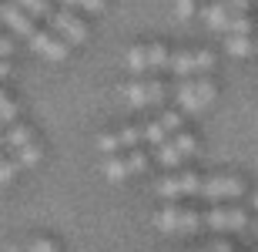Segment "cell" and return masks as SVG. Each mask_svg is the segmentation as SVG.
Returning a JSON list of instances; mask_svg holds the SVG:
<instances>
[{
  "mask_svg": "<svg viewBox=\"0 0 258 252\" xmlns=\"http://www.w3.org/2000/svg\"><path fill=\"white\" fill-rule=\"evenodd\" d=\"M215 101V84L208 78H181L178 84V105L184 111H201V108H208Z\"/></svg>",
  "mask_w": 258,
  "mask_h": 252,
  "instance_id": "obj_1",
  "label": "cell"
},
{
  "mask_svg": "<svg viewBox=\"0 0 258 252\" xmlns=\"http://www.w3.org/2000/svg\"><path fill=\"white\" fill-rule=\"evenodd\" d=\"M198 225H201V215L195 209L168 205L161 212H154V229H161V232H195Z\"/></svg>",
  "mask_w": 258,
  "mask_h": 252,
  "instance_id": "obj_2",
  "label": "cell"
},
{
  "mask_svg": "<svg viewBox=\"0 0 258 252\" xmlns=\"http://www.w3.org/2000/svg\"><path fill=\"white\" fill-rule=\"evenodd\" d=\"M171 64V54L164 44H138V47L127 51V68L138 74L144 68H168Z\"/></svg>",
  "mask_w": 258,
  "mask_h": 252,
  "instance_id": "obj_3",
  "label": "cell"
},
{
  "mask_svg": "<svg viewBox=\"0 0 258 252\" xmlns=\"http://www.w3.org/2000/svg\"><path fill=\"white\" fill-rule=\"evenodd\" d=\"M101 168H104V175L111 182H117V178H127V175H134V172H144V168H148V155H144V152L107 155L104 162H101Z\"/></svg>",
  "mask_w": 258,
  "mask_h": 252,
  "instance_id": "obj_4",
  "label": "cell"
},
{
  "mask_svg": "<svg viewBox=\"0 0 258 252\" xmlns=\"http://www.w3.org/2000/svg\"><path fill=\"white\" fill-rule=\"evenodd\" d=\"M124 97L131 108H158L164 101V84L161 81H131L124 87Z\"/></svg>",
  "mask_w": 258,
  "mask_h": 252,
  "instance_id": "obj_5",
  "label": "cell"
},
{
  "mask_svg": "<svg viewBox=\"0 0 258 252\" xmlns=\"http://www.w3.org/2000/svg\"><path fill=\"white\" fill-rule=\"evenodd\" d=\"M201 185L205 178H198L195 172H184V175H168L158 182V195L161 198H181V195H201Z\"/></svg>",
  "mask_w": 258,
  "mask_h": 252,
  "instance_id": "obj_6",
  "label": "cell"
},
{
  "mask_svg": "<svg viewBox=\"0 0 258 252\" xmlns=\"http://www.w3.org/2000/svg\"><path fill=\"white\" fill-rule=\"evenodd\" d=\"M195 138L191 135H181V131H178V135L171 138V141H164V145H158V162H161V165H168V168H174V165H181L184 158L188 155H195Z\"/></svg>",
  "mask_w": 258,
  "mask_h": 252,
  "instance_id": "obj_7",
  "label": "cell"
},
{
  "mask_svg": "<svg viewBox=\"0 0 258 252\" xmlns=\"http://www.w3.org/2000/svg\"><path fill=\"white\" fill-rule=\"evenodd\" d=\"M47 24H50L54 30H57V34L67 40V44H84V40H87V27H84V20H77L74 14H64V10H50Z\"/></svg>",
  "mask_w": 258,
  "mask_h": 252,
  "instance_id": "obj_8",
  "label": "cell"
},
{
  "mask_svg": "<svg viewBox=\"0 0 258 252\" xmlns=\"http://www.w3.org/2000/svg\"><path fill=\"white\" fill-rule=\"evenodd\" d=\"M211 64H215V58H211L208 51H181V54L171 58L168 68H171L178 78H191L195 71H208Z\"/></svg>",
  "mask_w": 258,
  "mask_h": 252,
  "instance_id": "obj_9",
  "label": "cell"
},
{
  "mask_svg": "<svg viewBox=\"0 0 258 252\" xmlns=\"http://www.w3.org/2000/svg\"><path fill=\"white\" fill-rule=\"evenodd\" d=\"M241 192H245L241 178H225V175H218V178H205V185H201V198H211V202L238 198Z\"/></svg>",
  "mask_w": 258,
  "mask_h": 252,
  "instance_id": "obj_10",
  "label": "cell"
},
{
  "mask_svg": "<svg viewBox=\"0 0 258 252\" xmlns=\"http://www.w3.org/2000/svg\"><path fill=\"white\" fill-rule=\"evenodd\" d=\"M138 141H144V125L141 128H121L114 135H104L97 141V148L104 152V155H114V152H124V148H134Z\"/></svg>",
  "mask_w": 258,
  "mask_h": 252,
  "instance_id": "obj_11",
  "label": "cell"
},
{
  "mask_svg": "<svg viewBox=\"0 0 258 252\" xmlns=\"http://www.w3.org/2000/svg\"><path fill=\"white\" fill-rule=\"evenodd\" d=\"M205 225L208 229H245L248 225V215L241 212V209H211V212H205Z\"/></svg>",
  "mask_w": 258,
  "mask_h": 252,
  "instance_id": "obj_12",
  "label": "cell"
},
{
  "mask_svg": "<svg viewBox=\"0 0 258 252\" xmlns=\"http://www.w3.org/2000/svg\"><path fill=\"white\" fill-rule=\"evenodd\" d=\"M0 14H4V24H7L14 34H20V37H27V40L37 34V27H34V17H30L24 7H17V4H4V10H0Z\"/></svg>",
  "mask_w": 258,
  "mask_h": 252,
  "instance_id": "obj_13",
  "label": "cell"
},
{
  "mask_svg": "<svg viewBox=\"0 0 258 252\" xmlns=\"http://www.w3.org/2000/svg\"><path fill=\"white\" fill-rule=\"evenodd\" d=\"M30 51H37V54H44V58H50V61H64L67 58V44L54 40L47 30H37V34L30 37Z\"/></svg>",
  "mask_w": 258,
  "mask_h": 252,
  "instance_id": "obj_14",
  "label": "cell"
},
{
  "mask_svg": "<svg viewBox=\"0 0 258 252\" xmlns=\"http://www.w3.org/2000/svg\"><path fill=\"white\" fill-rule=\"evenodd\" d=\"M205 20H208V27H211V30H225V34H228V24H231L228 4H225V0H215V4L205 10Z\"/></svg>",
  "mask_w": 258,
  "mask_h": 252,
  "instance_id": "obj_15",
  "label": "cell"
},
{
  "mask_svg": "<svg viewBox=\"0 0 258 252\" xmlns=\"http://www.w3.org/2000/svg\"><path fill=\"white\" fill-rule=\"evenodd\" d=\"M30 141H34V131H30L27 125H10V128H4V148L20 152V148L30 145Z\"/></svg>",
  "mask_w": 258,
  "mask_h": 252,
  "instance_id": "obj_16",
  "label": "cell"
},
{
  "mask_svg": "<svg viewBox=\"0 0 258 252\" xmlns=\"http://www.w3.org/2000/svg\"><path fill=\"white\" fill-rule=\"evenodd\" d=\"M225 51L228 54H235V58H245V54H251V40L248 37H238V34H225Z\"/></svg>",
  "mask_w": 258,
  "mask_h": 252,
  "instance_id": "obj_17",
  "label": "cell"
},
{
  "mask_svg": "<svg viewBox=\"0 0 258 252\" xmlns=\"http://www.w3.org/2000/svg\"><path fill=\"white\" fill-rule=\"evenodd\" d=\"M40 155H44V148H40L37 141H30V145H24L14 158H17V162H20L24 168H30V165H37V162H40Z\"/></svg>",
  "mask_w": 258,
  "mask_h": 252,
  "instance_id": "obj_18",
  "label": "cell"
},
{
  "mask_svg": "<svg viewBox=\"0 0 258 252\" xmlns=\"http://www.w3.org/2000/svg\"><path fill=\"white\" fill-rule=\"evenodd\" d=\"M17 111H20V108H17V101H14V97H10V94H0V125L10 128V125H14V118H17Z\"/></svg>",
  "mask_w": 258,
  "mask_h": 252,
  "instance_id": "obj_19",
  "label": "cell"
},
{
  "mask_svg": "<svg viewBox=\"0 0 258 252\" xmlns=\"http://www.w3.org/2000/svg\"><path fill=\"white\" fill-rule=\"evenodd\" d=\"M17 7H24L30 17H44V20H47V17H50V10H54L47 0H17Z\"/></svg>",
  "mask_w": 258,
  "mask_h": 252,
  "instance_id": "obj_20",
  "label": "cell"
},
{
  "mask_svg": "<svg viewBox=\"0 0 258 252\" xmlns=\"http://www.w3.org/2000/svg\"><path fill=\"white\" fill-rule=\"evenodd\" d=\"M17 168H24V165L17 162V158H4V162H0V182L10 185V178L17 175Z\"/></svg>",
  "mask_w": 258,
  "mask_h": 252,
  "instance_id": "obj_21",
  "label": "cell"
},
{
  "mask_svg": "<svg viewBox=\"0 0 258 252\" xmlns=\"http://www.w3.org/2000/svg\"><path fill=\"white\" fill-rule=\"evenodd\" d=\"M228 34L248 37V34H251V20H248V17H231V24H228Z\"/></svg>",
  "mask_w": 258,
  "mask_h": 252,
  "instance_id": "obj_22",
  "label": "cell"
},
{
  "mask_svg": "<svg viewBox=\"0 0 258 252\" xmlns=\"http://www.w3.org/2000/svg\"><path fill=\"white\" fill-rule=\"evenodd\" d=\"M67 7H84V10H91V14H101L104 10V0H64Z\"/></svg>",
  "mask_w": 258,
  "mask_h": 252,
  "instance_id": "obj_23",
  "label": "cell"
},
{
  "mask_svg": "<svg viewBox=\"0 0 258 252\" xmlns=\"http://www.w3.org/2000/svg\"><path fill=\"white\" fill-rule=\"evenodd\" d=\"M27 252H57V245L50 242V239H30Z\"/></svg>",
  "mask_w": 258,
  "mask_h": 252,
  "instance_id": "obj_24",
  "label": "cell"
},
{
  "mask_svg": "<svg viewBox=\"0 0 258 252\" xmlns=\"http://www.w3.org/2000/svg\"><path fill=\"white\" fill-rule=\"evenodd\" d=\"M225 4H228L231 17H245V10H248V0H225Z\"/></svg>",
  "mask_w": 258,
  "mask_h": 252,
  "instance_id": "obj_25",
  "label": "cell"
},
{
  "mask_svg": "<svg viewBox=\"0 0 258 252\" xmlns=\"http://www.w3.org/2000/svg\"><path fill=\"white\" fill-rule=\"evenodd\" d=\"M195 14V0H178V20H188Z\"/></svg>",
  "mask_w": 258,
  "mask_h": 252,
  "instance_id": "obj_26",
  "label": "cell"
},
{
  "mask_svg": "<svg viewBox=\"0 0 258 252\" xmlns=\"http://www.w3.org/2000/svg\"><path fill=\"white\" fill-rule=\"evenodd\" d=\"M4 252H20V249H17V245H10V242H7V245H4Z\"/></svg>",
  "mask_w": 258,
  "mask_h": 252,
  "instance_id": "obj_27",
  "label": "cell"
},
{
  "mask_svg": "<svg viewBox=\"0 0 258 252\" xmlns=\"http://www.w3.org/2000/svg\"><path fill=\"white\" fill-rule=\"evenodd\" d=\"M251 205H255V209H258V195H255V198H251Z\"/></svg>",
  "mask_w": 258,
  "mask_h": 252,
  "instance_id": "obj_28",
  "label": "cell"
},
{
  "mask_svg": "<svg viewBox=\"0 0 258 252\" xmlns=\"http://www.w3.org/2000/svg\"><path fill=\"white\" fill-rule=\"evenodd\" d=\"M198 252H211V249H198Z\"/></svg>",
  "mask_w": 258,
  "mask_h": 252,
  "instance_id": "obj_29",
  "label": "cell"
},
{
  "mask_svg": "<svg viewBox=\"0 0 258 252\" xmlns=\"http://www.w3.org/2000/svg\"><path fill=\"white\" fill-rule=\"evenodd\" d=\"M255 232H258V225H255Z\"/></svg>",
  "mask_w": 258,
  "mask_h": 252,
  "instance_id": "obj_30",
  "label": "cell"
},
{
  "mask_svg": "<svg viewBox=\"0 0 258 252\" xmlns=\"http://www.w3.org/2000/svg\"><path fill=\"white\" fill-rule=\"evenodd\" d=\"M255 51H258V44H255Z\"/></svg>",
  "mask_w": 258,
  "mask_h": 252,
  "instance_id": "obj_31",
  "label": "cell"
}]
</instances>
